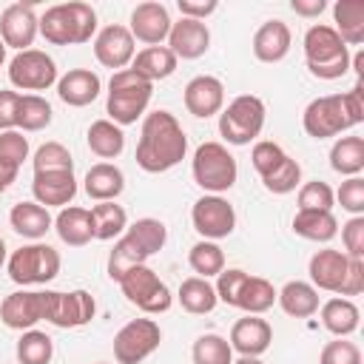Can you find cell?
Listing matches in <instances>:
<instances>
[{
    "mask_svg": "<svg viewBox=\"0 0 364 364\" xmlns=\"http://www.w3.org/2000/svg\"><path fill=\"white\" fill-rule=\"evenodd\" d=\"M34 173H46V171H74V159L71 151L63 142H46L34 151Z\"/></svg>",
    "mask_w": 364,
    "mask_h": 364,
    "instance_id": "cell-45",
    "label": "cell"
},
{
    "mask_svg": "<svg viewBox=\"0 0 364 364\" xmlns=\"http://www.w3.org/2000/svg\"><path fill=\"white\" fill-rule=\"evenodd\" d=\"M100 91H102V82L91 68H71L57 80V97L71 108L91 105L100 97Z\"/></svg>",
    "mask_w": 364,
    "mask_h": 364,
    "instance_id": "cell-25",
    "label": "cell"
},
{
    "mask_svg": "<svg viewBox=\"0 0 364 364\" xmlns=\"http://www.w3.org/2000/svg\"><path fill=\"white\" fill-rule=\"evenodd\" d=\"M191 358H193V364H233V350L225 336L205 333L193 341Z\"/></svg>",
    "mask_w": 364,
    "mask_h": 364,
    "instance_id": "cell-43",
    "label": "cell"
},
{
    "mask_svg": "<svg viewBox=\"0 0 364 364\" xmlns=\"http://www.w3.org/2000/svg\"><path fill=\"white\" fill-rule=\"evenodd\" d=\"M148 259H151V256L139 247V242H136L131 233H122V236L114 242L111 253H108V276H111L114 282H119L131 267L145 264Z\"/></svg>",
    "mask_w": 364,
    "mask_h": 364,
    "instance_id": "cell-39",
    "label": "cell"
},
{
    "mask_svg": "<svg viewBox=\"0 0 364 364\" xmlns=\"http://www.w3.org/2000/svg\"><path fill=\"white\" fill-rule=\"evenodd\" d=\"M31 193H34V202H40L43 208H68V202L77 196L74 171H46V173H34Z\"/></svg>",
    "mask_w": 364,
    "mask_h": 364,
    "instance_id": "cell-24",
    "label": "cell"
},
{
    "mask_svg": "<svg viewBox=\"0 0 364 364\" xmlns=\"http://www.w3.org/2000/svg\"><path fill=\"white\" fill-rule=\"evenodd\" d=\"M171 26H173V20L168 14V6L156 3V0H145V3L134 6L128 31L134 40H139L145 46H162V40H168Z\"/></svg>",
    "mask_w": 364,
    "mask_h": 364,
    "instance_id": "cell-19",
    "label": "cell"
},
{
    "mask_svg": "<svg viewBox=\"0 0 364 364\" xmlns=\"http://www.w3.org/2000/svg\"><path fill=\"white\" fill-rule=\"evenodd\" d=\"M341 245L350 259H364V216H353L341 225Z\"/></svg>",
    "mask_w": 364,
    "mask_h": 364,
    "instance_id": "cell-50",
    "label": "cell"
},
{
    "mask_svg": "<svg viewBox=\"0 0 364 364\" xmlns=\"http://www.w3.org/2000/svg\"><path fill=\"white\" fill-rule=\"evenodd\" d=\"M9 222H11L14 233H20V236H26L31 242H40L54 225L48 208H43L40 202H17L9 210Z\"/></svg>",
    "mask_w": 364,
    "mask_h": 364,
    "instance_id": "cell-29",
    "label": "cell"
},
{
    "mask_svg": "<svg viewBox=\"0 0 364 364\" xmlns=\"http://www.w3.org/2000/svg\"><path fill=\"white\" fill-rule=\"evenodd\" d=\"M82 188L94 202H114L125 191V173L114 162H97L88 168Z\"/></svg>",
    "mask_w": 364,
    "mask_h": 364,
    "instance_id": "cell-27",
    "label": "cell"
},
{
    "mask_svg": "<svg viewBox=\"0 0 364 364\" xmlns=\"http://www.w3.org/2000/svg\"><path fill=\"white\" fill-rule=\"evenodd\" d=\"M330 168L341 176H358L364 171V136H338L330 148Z\"/></svg>",
    "mask_w": 364,
    "mask_h": 364,
    "instance_id": "cell-38",
    "label": "cell"
},
{
    "mask_svg": "<svg viewBox=\"0 0 364 364\" xmlns=\"http://www.w3.org/2000/svg\"><path fill=\"white\" fill-rule=\"evenodd\" d=\"M304 63L318 80H338L350 68V51L333 26L316 23L304 31Z\"/></svg>",
    "mask_w": 364,
    "mask_h": 364,
    "instance_id": "cell-5",
    "label": "cell"
},
{
    "mask_svg": "<svg viewBox=\"0 0 364 364\" xmlns=\"http://www.w3.org/2000/svg\"><path fill=\"white\" fill-rule=\"evenodd\" d=\"M3 63H6V46H3V40H0V68H3Z\"/></svg>",
    "mask_w": 364,
    "mask_h": 364,
    "instance_id": "cell-58",
    "label": "cell"
},
{
    "mask_svg": "<svg viewBox=\"0 0 364 364\" xmlns=\"http://www.w3.org/2000/svg\"><path fill=\"white\" fill-rule=\"evenodd\" d=\"M361 290H364V259H350V273H347L341 299H347V296H358Z\"/></svg>",
    "mask_w": 364,
    "mask_h": 364,
    "instance_id": "cell-53",
    "label": "cell"
},
{
    "mask_svg": "<svg viewBox=\"0 0 364 364\" xmlns=\"http://www.w3.org/2000/svg\"><path fill=\"white\" fill-rule=\"evenodd\" d=\"M333 196L338 199V205L347 213H353V216H361L364 213V179L361 176H347Z\"/></svg>",
    "mask_w": 364,
    "mask_h": 364,
    "instance_id": "cell-49",
    "label": "cell"
},
{
    "mask_svg": "<svg viewBox=\"0 0 364 364\" xmlns=\"http://www.w3.org/2000/svg\"><path fill=\"white\" fill-rule=\"evenodd\" d=\"M182 100H185L188 114H193L199 119H208V117H213L225 108V85H222L219 77L199 74L185 85Z\"/></svg>",
    "mask_w": 364,
    "mask_h": 364,
    "instance_id": "cell-21",
    "label": "cell"
},
{
    "mask_svg": "<svg viewBox=\"0 0 364 364\" xmlns=\"http://www.w3.org/2000/svg\"><path fill=\"white\" fill-rule=\"evenodd\" d=\"M333 28L344 46L364 43V0H338L333 6Z\"/></svg>",
    "mask_w": 364,
    "mask_h": 364,
    "instance_id": "cell-33",
    "label": "cell"
},
{
    "mask_svg": "<svg viewBox=\"0 0 364 364\" xmlns=\"http://www.w3.org/2000/svg\"><path fill=\"white\" fill-rule=\"evenodd\" d=\"M37 23H40V17L34 14L31 3H11V6H6L3 14H0V40H3V46L6 48H17V51L31 48L34 37L40 34Z\"/></svg>",
    "mask_w": 364,
    "mask_h": 364,
    "instance_id": "cell-18",
    "label": "cell"
},
{
    "mask_svg": "<svg viewBox=\"0 0 364 364\" xmlns=\"http://www.w3.org/2000/svg\"><path fill=\"white\" fill-rule=\"evenodd\" d=\"M191 173H193V182L205 193H219L222 196L225 191H230L236 185L239 168H236L233 154L222 142H202L193 151Z\"/></svg>",
    "mask_w": 364,
    "mask_h": 364,
    "instance_id": "cell-8",
    "label": "cell"
},
{
    "mask_svg": "<svg viewBox=\"0 0 364 364\" xmlns=\"http://www.w3.org/2000/svg\"><path fill=\"white\" fill-rule=\"evenodd\" d=\"M176 299H179L182 310L191 313V316H205V313H210V310L219 304L216 287H213L208 279H202V276H188V279L179 284Z\"/></svg>",
    "mask_w": 364,
    "mask_h": 364,
    "instance_id": "cell-35",
    "label": "cell"
},
{
    "mask_svg": "<svg viewBox=\"0 0 364 364\" xmlns=\"http://www.w3.org/2000/svg\"><path fill=\"white\" fill-rule=\"evenodd\" d=\"M293 233L307 242H330L338 233V219L333 210H296Z\"/></svg>",
    "mask_w": 364,
    "mask_h": 364,
    "instance_id": "cell-34",
    "label": "cell"
},
{
    "mask_svg": "<svg viewBox=\"0 0 364 364\" xmlns=\"http://www.w3.org/2000/svg\"><path fill=\"white\" fill-rule=\"evenodd\" d=\"M128 228V213L122 205L117 202H97L91 208V230H94V239L100 242H111V239H119Z\"/></svg>",
    "mask_w": 364,
    "mask_h": 364,
    "instance_id": "cell-37",
    "label": "cell"
},
{
    "mask_svg": "<svg viewBox=\"0 0 364 364\" xmlns=\"http://www.w3.org/2000/svg\"><path fill=\"white\" fill-rule=\"evenodd\" d=\"M276 301L279 307L293 316V318H310L318 313L321 301H318V290L310 284V282H301V279H293L287 282L282 290H276Z\"/></svg>",
    "mask_w": 364,
    "mask_h": 364,
    "instance_id": "cell-28",
    "label": "cell"
},
{
    "mask_svg": "<svg viewBox=\"0 0 364 364\" xmlns=\"http://www.w3.org/2000/svg\"><path fill=\"white\" fill-rule=\"evenodd\" d=\"M85 142L91 148V154H97L100 159H114L122 154L125 148V134L117 122L111 119H94L88 125V134H85Z\"/></svg>",
    "mask_w": 364,
    "mask_h": 364,
    "instance_id": "cell-36",
    "label": "cell"
},
{
    "mask_svg": "<svg viewBox=\"0 0 364 364\" xmlns=\"http://www.w3.org/2000/svg\"><path fill=\"white\" fill-rule=\"evenodd\" d=\"M290 9L299 17H318L327 9V3L324 0H290Z\"/></svg>",
    "mask_w": 364,
    "mask_h": 364,
    "instance_id": "cell-54",
    "label": "cell"
},
{
    "mask_svg": "<svg viewBox=\"0 0 364 364\" xmlns=\"http://www.w3.org/2000/svg\"><path fill=\"white\" fill-rule=\"evenodd\" d=\"M54 355V341L43 330H26L17 341V361L20 364H48Z\"/></svg>",
    "mask_w": 364,
    "mask_h": 364,
    "instance_id": "cell-42",
    "label": "cell"
},
{
    "mask_svg": "<svg viewBox=\"0 0 364 364\" xmlns=\"http://www.w3.org/2000/svg\"><path fill=\"white\" fill-rule=\"evenodd\" d=\"M37 31L51 46H80L88 43L97 31V11L82 0L57 3L43 11Z\"/></svg>",
    "mask_w": 364,
    "mask_h": 364,
    "instance_id": "cell-3",
    "label": "cell"
},
{
    "mask_svg": "<svg viewBox=\"0 0 364 364\" xmlns=\"http://www.w3.org/2000/svg\"><path fill=\"white\" fill-rule=\"evenodd\" d=\"M28 159V139L23 136V131L11 128V131H0V165L20 171V165Z\"/></svg>",
    "mask_w": 364,
    "mask_h": 364,
    "instance_id": "cell-46",
    "label": "cell"
},
{
    "mask_svg": "<svg viewBox=\"0 0 364 364\" xmlns=\"http://www.w3.org/2000/svg\"><path fill=\"white\" fill-rule=\"evenodd\" d=\"M54 230L60 236L63 245L68 247H82L94 239V230H91V210L88 208H77V205H68V208H60L57 219H54Z\"/></svg>",
    "mask_w": 364,
    "mask_h": 364,
    "instance_id": "cell-30",
    "label": "cell"
},
{
    "mask_svg": "<svg viewBox=\"0 0 364 364\" xmlns=\"http://www.w3.org/2000/svg\"><path fill=\"white\" fill-rule=\"evenodd\" d=\"M270 341H273V327L262 316H245V318H239L230 327V338H228L230 350H236L239 355H253V358H259L262 353H267L270 350Z\"/></svg>",
    "mask_w": 364,
    "mask_h": 364,
    "instance_id": "cell-23",
    "label": "cell"
},
{
    "mask_svg": "<svg viewBox=\"0 0 364 364\" xmlns=\"http://www.w3.org/2000/svg\"><path fill=\"white\" fill-rule=\"evenodd\" d=\"M43 290H14L0 301V321L9 330H31L43 321Z\"/></svg>",
    "mask_w": 364,
    "mask_h": 364,
    "instance_id": "cell-20",
    "label": "cell"
},
{
    "mask_svg": "<svg viewBox=\"0 0 364 364\" xmlns=\"http://www.w3.org/2000/svg\"><path fill=\"white\" fill-rule=\"evenodd\" d=\"M364 122V102H361V80L344 94H327L307 102L301 114V125L313 139H330L353 125Z\"/></svg>",
    "mask_w": 364,
    "mask_h": 364,
    "instance_id": "cell-2",
    "label": "cell"
},
{
    "mask_svg": "<svg viewBox=\"0 0 364 364\" xmlns=\"http://www.w3.org/2000/svg\"><path fill=\"white\" fill-rule=\"evenodd\" d=\"M307 273H310V284L316 290H327V293L341 296L344 282H347V273H350V256L344 250H336V247L316 250L310 256Z\"/></svg>",
    "mask_w": 364,
    "mask_h": 364,
    "instance_id": "cell-17",
    "label": "cell"
},
{
    "mask_svg": "<svg viewBox=\"0 0 364 364\" xmlns=\"http://www.w3.org/2000/svg\"><path fill=\"white\" fill-rule=\"evenodd\" d=\"M97 364H105V361H97Z\"/></svg>",
    "mask_w": 364,
    "mask_h": 364,
    "instance_id": "cell-59",
    "label": "cell"
},
{
    "mask_svg": "<svg viewBox=\"0 0 364 364\" xmlns=\"http://www.w3.org/2000/svg\"><path fill=\"white\" fill-rule=\"evenodd\" d=\"M125 233H131V236L139 242V247H142L148 256L159 253V250L165 247V242H168V228H165V222L151 219V216L136 219L134 225H128V228H125Z\"/></svg>",
    "mask_w": 364,
    "mask_h": 364,
    "instance_id": "cell-44",
    "label": "cell"
},
{
    "mask_svg": "<svg viewBox=\"0 0 364 364\" xmlns=\"http://www.w3.org/2000/svg\"><path fill=\"white\" fill-rule=\"evenodd\" d=\"M17 105H20V94L11 88H0V131L17 128Z\"/></svg>",
    "mask_w": 364,
    "mask_h": 364,
    "instance_id": "cell-51",
    "label": "cell"
},
{
    "mask_svg": "<svg viewBox=\"0 0 364 364\" xmlns=\"http://www.w3.org/2000/svg\"><path fill=\"white\" fill-rule=\"evenodd\" d=\"M176 9H179L182 17H188V20H202V23H205V17H210V14L219 9V3H216V0H176Z\"/></svg>",
    "mask_w": 364,
    "mask_h": 364,
    "instance_id": "cell-52",
    "label": "cell"
},
{
    "mask_svg": "<svg viewBox=\"0 0 364 364\" xmlns=\"http://www.w3.org/2000/svg\"><path fill=\"white\" fill-rule=\"evenodd\" d=\"M233 364H264L262 358H253V355H239Z\"/></svg>",
    "mask_w": 364,
    "mask_h": 364,
    "instance_id": "cell-56",
    "label": "cell"
},
{
    "mask_svg": "<svg viewBox=\"0 0 364 364\" xmlns=\"http://www.w3.org/2000/svg\"><path fill=\"white\" fill-rule=\"evenodd\" d=\"M318 313H321L324 330L333 333L336 338L353 336V333L358 330V321H361V310L355 307V301H353V299H341V296L327 299V301L318 307Z\"/></svg>",
    "mask_w": 364,
    "mask_h": 364,
    "instance_id": "cell-31",
    "label": "cell"
},
{
    "mask_svg": "<svg viewBox=\"0 0 364 364\" xmlns=\"http://www.w3.org/2000/svg\"><path fill=\"white\" fill-rule=\"evenodd\" d=\"M188 264H191V270L196 276L210 279V276H219L225 270V253H222V247L216 242L202 239L188 250Z\"/></svg>",
    "mask_w": 364,
    "mask_h": 364,
    "instance_id": "cell-41",
    "label": "cell"
},
{
    "mask_svg": "<svg viewBox=\"0 0 364 364\" xmlns=\"http://www.w3.org/2000/svg\"><path fill=\"white\" fill-rule=\"evenodd\" d=\"M264 102L256 94H239L219 111V134L228 145H250L264 128Z\"/></svg>",
    "mask_w": 364,
    "mask_h": 364,
    "instance_id": "cell-9",
    "label": "cell"
},
{
    "mask_svg": "<svg viewBox=\"0 0 364 364\" xmlns=\"http://www.w3.org/2000/svg\"><path fill=\"white\" fill-rule=\"evenodd\" d=\"M318 364H361V350L347 338H336L321 347Z\"/></svg>",
    "mask_w": 364,
    "mask_h": 364,
    "instance_id": "cell-48",
    "label": "cell"
},
{
    "mask_svg": "<svg viewBox=\"0 0 364 364\" xmlns=\"http://www.w3.org/2000/svg\"><path fill=\"white\" fill-rule=\"evenodd\" d=\"M136 54V40L131 37L128 26H119V23H111L105 26L97 37H94V57L100 65L111 68V71H122L131 65Z\"/></svg>",
    "mask_w": 364,
    "mask_h": 364,
    "instance_id": "cell-16",
    "label": "cell"
},
{
    "mask_svg": "<svg viewBox=\"0 0 364 364\" xmlns=\"http://www.w3.org/2000/svg\"><path fill=\"white\" fill-rule=\"evenodd\" d=\"M191 222H193V230L208 239V242H216V239H225L233 233L236 228V210L233 205L219 196V193H205L193 202L191 208Z\"/></svg>",
    "mask_w": 364,
    "mask_h": 364,
    "instance_id": "cell-15",
    "label": "cell"
},
{
    "mask_svg": "<svg viewBox=\"0 0 364 364\" xmlns=\"http://www.w3.org/2000/svg\"><path fill=\"white\" fill-rule=\"evenodd\" d=\"M188 154V136L179 125V119L171 111H151L142 119L139 142H136V165L145 173H165L173 165H179Z\"/></svg>",
    "mask_w": 364,
    "mask_h": 364,
    "instance_id": "cell-1",
    "label": "cell"
},
{
    "mask_svg": "<svg viewBox=\"0 0 364 364\" xmlns=\"http://www.w3.org/2000/svg\"><path fill=\"white\" fill-rule=\"evenodd\" d=\"M250 162L256 168V173L262 176V185L270 191V193H290L299 188L301 182V165L284 154V148L279 142H270V139H259L250 151Z\"/></svg>",
    "mask_w": 364,
    "mask_h": 364,
    "instance_id": "cell-7",
    "label": "cell"
},
{
    "mask_svg": "<svg viewBox=\"0 0 364 364\" xmlns=\"http://www.w3.org/2000/svg\"><path fill=\"white\" fill-rule=\"evenodd\" d=\"M43 321L63 330L85 327L97 313V301L88 290H43Z\"/></svg>",
    "mask_w": 364,
    "mask_h": 364,
    "instance_id": "cell-12",
    "label": "cell"
},
{
    "mask_svg": "<svg viewBox=\"0 0 364 364\" xmlns=\"http://www.w3.org/2000/svg\"><path fill=\"white\" fill-rule=\"evenodd\" d=\"M162 341V330L154 318H131L114 336V358L117 364H139L145 361Z\"/></svg>",
    "mask_w": 364,
    "mask_h": 364,
    "instance_id": "cell-14",
    "label": "cell"
},
{
    "mask_svg": "<svg viewBox=\"0 0 364 364\" xmlns=\"http://www.w3.org/2000/svg\"><path fill=\"white\" fill-rule=\"evenodd\" d=\"M6 264V242H3V236H0V267Z\"/></svg>",
    "mask_w": 364,
    "mask_h": 364,
    "instance_id": "cell-57",
    "label": "cell"
},
{
    "mask_svg": "<svg viewBox=\"0 0 364 364\" xmlns=\"http://www.w3.org/2000/svg\"><path fill=\"white\" fill-rule=\"evenodd\" d=\"M216 299L228 307H239L247 316H262L276 304V287L264 276H250L239 267H225L216 276Z\"/></svg>",
    "mask_w": 364,
    "mask_h": 364,
    "instance_id": "cell-4",
    "label": "cell"
},
{
    "mask_svg": "<svg viewBox=\"0 0 364 364\" xmlns=\"http://www.w3.org/2000/svg\"><path fill=\"white\" fill-rule=\"evenodd\" d=\"M176 57L168 46H145L142 51L134 54L131 60V71H136L142 80L156 82V80H168L176 71Z\"/></svg>",
    "mask_w": 364,
    "mask_h": 364,
    "instance_id": "cell-32",
    "label": "cell"
},
{
    "mask_svg": "<svg viewBox=\"0 0 364 364\" xmlns=\"http://www.w3.org/2000/svg\"><path fill=\"white\" fill-rule=\"evenodd\" d=\"M57 63L40 48L17 51L9 63V82L20 91H46L57 85Z\"/></svg>",
    "mask_w": 364,
    "mask_h": 364,
    "instance_id": "cell-13",
    "label": "cell"
},
{
    "mask_svg": "<svg viewBox=\"0 0 364 364\" xmlns=\"http://www.w3.org/2000/svg\"><path fill=\"white\" fill-rule=\"evenodd\" d=\"M17 179V171H11V168H6V165H0V193H6L9 188H11V182Z\"/></svg>",
    "mask_w": 364,
    "mask_h": 364,
    "instance_id": "cell-55",
    "label": "cell"
},
{
    "mask_svg": "<svg viewBox=\"0 0 364 364\" xmlns=\"http://www.w3.org/2000/svg\"><path fill=\"white\" fill-rule=\"evenodd\" d=\"M333 205H336V196L327 182L313 179L299 188V210H333Z\"/></svg>",
    "mask_w": 364,
    "mask_h": 364,
    "instance_id": "cell-47",
    "label": "cell"
},
{
    "mask_svg": "<svg viewBox=\"0 0 364 364\" xmlns=\"http://www.w3.org/2000/svg\"><path fill=\"white\" fill-rule=\"evenodd\" d=\"M168 48L176 60H199L210 48V28L202 20H176L168 31Z\"/></svg>",
    "mask_w": 364,
    "mask_h": 364,
    "instance_id": "cell-22",
    "label": "cell"
},
{
    "mask_svg": "<svg viewBox=\"0 0 364 364\" xmlns=\"http://www.w3.org/2000/svg\"><path fill=\"white\" fill-rule=\"evenodd\" d=\"M51 102L40 94H20V105H17V128L20 131H43L51 125Z\"/></svg>",
    "mask_w": 364,
    "mask_h": 364,
    "instance_id": "cell-40",
    "label": "cell"
},
{
    "mask_svg": "<svg viewBox=\"0 0 364 364\" xmlns=\"http://www.w3.org/2000/svg\"><path fill=\"white\" fill-rule=\"evenodd\" d=\"M60 264H63L60 253H57L51 245H46V242L23 245V247H17V250L9 256V262H6L9 279H11L14 284H23V287L54 282L57 273H60Z\"/></svg>",
    "mask_w": 364,
    "mask_h": 364,
    "instance_id": "cell-10",
    "label": "cell"
},
{
    "mask_svg": "<svg viewBox=\"0 0 364 364\" xmlns=\"http://www.w3.org/2000/svg\"><path fill=\"white\" fill-rule=\"evenodd\" d=\"M293 34L284 20H264L253 34V57L259 63H282L290 51Z\"/></svg>",
    "mask_w": 364,
    "mask_h": 364,
    "instance_id": "cell-26",
    "label": "cell"
},
{
    "mask_svg": "<svg viewBox=\"0 0 364 364\" xmlns=\"http://www.w3.org/2000/svg\"><path fill=\"white\" fill-rule=\"evenodd\" d=\"M151 94H154V82L142 80L136 71L131 68L114 71V77L108 80V100H105L108 119L117 122L119 128L136 122L145 114Z\"/></svg>",
    "mask_w": 364,
    "mask_h": 364,
    "instance_id": "cell-6",
    "label": "cell"
},
{
    "mask_svg": "<svg viewBox=\"0 0 364 364\" xmlns=\"http://www.w3.org/2000/svg\"><path fill=\"white\" fill-rule=\"evenodd\" d=\"M117 284H119L122 296H125L136 310H142V313H148V316H159V313L171 310L173 296H171L168 284L156 276V270H151L148 264L131 267Z\"/></svg>",
    "mask_w": 364,
    "mask_h": 364,
    "instance_id": "cell-11",
    "label": "cell"
}]
</instances>
